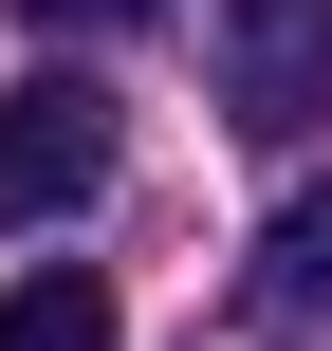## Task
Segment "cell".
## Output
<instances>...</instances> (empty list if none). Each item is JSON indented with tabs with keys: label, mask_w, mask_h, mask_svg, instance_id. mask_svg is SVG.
Segmentation results:
<instances>
[{
	"label": "cell",
	"mask_w": 332,
	"mask_h": 351,
	"mask_svg": "<svg viewBox=\"0 0 332 351\" xmlns=\"http://www.w3.org/2000/svg\"><path fill=\"white\" fill-rule=\"evenodd\" d=\"M222 111L240 130H314L332 111V0H240L222 19Z\"/></svg>",
	"instance_id": "2"
},
{
	"label": "cell",
	"mask_w": 332,
	"mask_h": 351,
	"mask_svg": "<svg viewBox=\"0 0 332 351\" xmlns=\"http://www.w3.org/2000/svg\"><path fill=\"white\" fill-rule=\"evenodd\" d=\"M111 148H129V130H111L92 74H18V93H0V241L74 222V204L111 185Z\"/></svg>",
	"instance_id": "1"
},
{
	"label": "cell",
	"mask_w": 332,
	"mask_h": 351,
	"mask_svg": "<svg viewBox=\"0 0 332 351\" xmlns=\"http://www.w3.org/2000/svg\"><path fill=\"white\" fill-rule=\"evenodd\" d=\"M0 351H111V278H92V259H37V278L0 296Z\"/></svg>",
	"instance_id": "4"
},
{
	"label": "cell",
	"mask_w": 332,
	"mask_h": 351,
	"mask_svg": "<svg viewBox=\"0 0 332 351\" xmlns=\"http://www.w3.org/2000/svg\"><path fill=\"white\" fill-rule=\"evenodd\" d=\"M259 315H277V333H332V185H296V204L259 222Z\"/></svg>",
	"instance_id": "3"
},
{
	"label": "cell",
	"mask_w": 332,
	"mask_h": 351,
	"mask_svg": "<svg viewBox=\"0 0 332 351\" xmlns=\"http://www.w3.org/2000/svg\"><path fill=\"white\" fill-rule=\"evenodd\" d=\"M0 19H37V37H129V19H166V0H0Z\"/></svg>",
	"instance_id": "5"
}]
</instances>
